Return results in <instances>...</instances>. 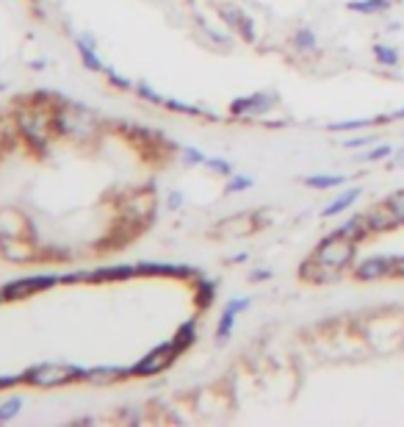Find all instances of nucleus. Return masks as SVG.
<instances>
[{"instance_id":"nucleus-1","label":"nucleus","mask_w":404,"mask_h":427,"mask_svg":"<svg viewBox=\"0 0 404 427\" xmlns=\"http://www.w3.org/2000/svg\"><path fill=\"white\" fill-rule=\"evenodd\" d=\"M14 125L20 131V139L31 144L37 153H47V147L53 144V136H58L53 108L45 103L31 100V97L14 111Z\"/></svg>"},{"instance_id":"nucleus-2","label":"nucleus","mask_w":404,"mask_h":427,"mask_svg":"<svg viewBox=\"0 0 404 427\" xmlns=\"http://www.w3.org/2000/svg\"><path fill=\"white\" fill-rule=\"evenodd\" d=\"M53 114H56V131H58V136H67L72 142H94L100 136V131H103V120L94 111H89L86 106L75 103V100L64 97L53 108Z\"/></svg>"},{"instance_id":"nucleus-3","label":"nucleus","mask_w":404,"mask_h":427,"mask_svg":"<svg viewBox=\"0 0 404 427\" xmlns=\"http://www.w3.org/2000/svg\"><path fill=\"white\" fill-rule=\"evenodd\" d=\"M86 369L78 364H67V361H42L34 364L22 372V383L31 388H58V385H70V383H84Z\"/></svg>"},{"instance_id":"nucleus-4","label":"nucleus","mask_w":404,"mask_h":427,"mask_svg":"<svg viewBox=\"0 0 404 427\" xmlns=\"http://www.w3.org/2000/svg\"><path fill=\"white\" fill-rule=\"evenodd\" d=\"M313 258L324 267H332V269H344L349 267V261L355 258V241L346 236H341L338 231L330 234L327 238H321V244L315 247Z\"/></svg>"},{"instance_id":"nucleus-5","label":"nucleus","mask_w":404,"mask_h":427,"mask_svg":"<svg viewBox=\"0 0 404 427\" xmlns=\"http://www.w3.org/2000/svg\"><path fill=\"white\" fill-rule=\"evenodd\" d=\"M180 355L175 338L158 344L155 350H150L144 358H138L133 367H131V378H152V375H161L164 369H169L175 364V358Z\"/></svg>"},{"instance_id":"nucleus-6","label":"nucleus","mask_w":404,"mask_h":427,"mask_svg":"<svg viewBox=\"0 0 404 427\" xmlns=\"http://www.w3.org/2000/svg\"><path fill=\"white\" fill-rule=\"evenodd\" d=\"M152 214H155V194L150 189L131 191V194L119 203V219L136 225L138 231L152 219Z\"/></svg>"},{"instance_id":"nucleus-7","label":"nucleus","mask_w":404,"mask_h":427,"mask_svg":"<svg viewBox=\"0 0 404 427\" xmlns=\"http://www.w3.org/2000/svg\"><path fill=\"white\" fill-rule=\"evenodd\" d=\"M56 283H61V275H28V278H17L3 286V294H6V300H28L39 291L53 288Z\"/></svg>"},{"instance_id":"nucleus-8","label":"nucleus","mask_w":404,"mask_h":427,"mask_svg":"<svg viewBox=\"0 0 404 427\" xmlns=\"http://www.w3.org/2000/svg\"><path fill=\"white\" fill-rule=\"evenodd\" d=\"M277 103V92H255V95H244L230 103V114L233 117H261L266 114L271 106Z\"/></svg>"},{"instance_id":"nucleus-9","label":"nucleus","mask_w":404,"mask_h":427,"mask_svg":"<svg viewBox=\"0 0 404 427\" xmlns=\"http://www.w3.org/2000/svg\"><path fill=\"white\" fill-rule=\"evenodd\" d=\"M0 255L11 264H31L42 253L34 244H28L25 236H0Z\"/></svg>"},{"instance_id":"nucleus-10","label":"nucleus","mask_w":404,"mask_h":427,"mask_svg":"<svg viewBox=\"0 0 404 427\" xmlns=\"http://www.w3.org/2000/svg\"><path fill=\"white\" fill-rule=\"evenodd\" d=\"M219 17L227 23V28L238 31L247 42H255V25H252V20H249L238 6H233V3H222V6H219Z\"/></svg>"},{"instance_id":"nucleus-11","label":"nucleus","mask_w":404,"mask_h":427,"mask_svg":"<svg viewBox=\"0 0 404 427\" xmlns=\"http://www.w3.org/2000/svg\"><path fill=\"white\" fill-rule=\"evenodd\" d=\"M136 272L144 275V278H191L197 269L185 267V264H158V261H150V264H136Z\"/></svg>"},{"instance_id":"nucleus-12","label":"nucleus","mask_w":404,"mask_h":427,"mask_svg":"<svg viewBox=\"0 0 404 427\" xmlns=\"http://www.w3.org/2000/svg\"><path fill=\"white\" fill-rule=\"evenodd\" d=\"M391 272H393V258L391 255H371V258L358 264L355 278L358 281H379V278H385Z\"/></svg>"},{"instance_id":"nucleus-13","label":"nucleus","mask_w":404,"mask_h":427,"mask_svg":"<svg viewBox=\"0 0 404 427\" xmlns=\"http://www.w3.org/2000/svg\"><path fill=\"white\" fill-rule=\"evenodd\" d=\"M252 305V297H235V300H230L225 305V314H222V319H219V325H216V341L219 344H225L227 338L233 336V325H235V317L241 314V311H247Z\"/></svg>"},{"instance_id":"nucleus-14","label":"nucleus","mask_w":404,"mask_h":427,"mask_svg":"<svg viewBox=\"0 0 404 427\" xmlns=\"http://www.w3.org/2000/svg\"><path fill=\"white\" fill-rule=\"evenodd\" d=\"M122 378H131V367H114V364H108V367H91V369H86L84 383L103 388V385L119 383Z\"/></svg>"},{"instance_id":"nucleus-15","label":"nucleus","mask_w":404,"mask_h":427,"mask_svg":"<svg viewBox=\"0 0 404 427\" xmlns=\"http://www.w3.org/2000/svg\"><path fill=\"white\" fill-rule=\"evenodd\" d=\"M365 222H368V231H371V234H382V231H391V228L399 225V219H396V214L391 211L388 203H377V205L365 214Z\"/></svg>"},{"instance_id":"nucleus-16","label":"nucleus","mask_w":404,"mask_h":427,"mask_svg":"<svg viewBox=\"0 0 404 427\" xmlns=\"http://www.w3.org/2000/svg\"><path fill=\"white\" fill-rule=\"evenodd\" d=\"M75 45H78L81 61H84L86 70H91V72H103V70H105V64H103L100 56H97V42H94L91 34H81V37L75 39Z\"/></svg>"},{"instance_id":"nucleus-17","label":"nucleus","mask_w":404,"mask_h":427,"mask_svg":"<svg viewBox=\"0 0 404 427\" xmlns=\"http://www.w3.org/2000/svg\"><path fill=\"white\" fill-rule=\"evenodd\" d=\"M136 267L128 264H119V267H105V269H91L89 272V283H111V281H131L136 278Z\"/></svg>"},{"instance_id":"nucleus-18","label":"nucleus","mask_w":404,"mask_h":427,"mask_svg":"<svg viewBox=\"0 0 404 427\" xmlns=\"http://www.w3.org/2000/svg\"><path fill=\"white\" fill-rule=\"evenodd\" d=\"M360 194H363V189H360V186H355V189H346L344 194H338V197H335V200H332V203H330V205L321 211V217H324V219H330V217H335V214L346 211V208H349V205L358 200Z\"/></svg>"},{"instance_id":"nucleus-19","label":"nucleus","mask_w":404,"mask_h":427,"mask_svg":"<svg viewBox=\"0 0 404 427\" xmlns=\"http://www.w3.org/2000/svg\"><path fill=\"white\" fill-rule=\"evenodd\" d=\"M338 234H341V236H346V238H352L355 244H358V241H363V238L371 234V231H368V222H365V214H363V217L358 214V217L346 219V222L338 228Z\"/></svg>"},{"instance_id":"nucleus-20","label":"nucleus","mask_w":404,"mask_h":427,"mask_svg":"<svg viewBox=\"0 0 404 427\" xmlns=\"http://www.w3.org/2000/svg\"><path fill=\"white\" fill-rule=\"evenodd\" d=\"M371 125H379L377 117H355V120H341V122H330L327 131L332 134H344V131H363V128H371Z\"/></svg>"},{"instance_id":"nucleus-21","label":"nucleus","mask_w":404,"mask_h":427,"mask_svg":"<svg viewBox=\"0 0 404 427\" xmlns=\"http://www.w3.org/2000/svg\"><path fill=\"white\" fill-rule=\"evenodd\" d=\"M346 6L358 14H382L391 8V0H349Z\"/></svg>"},{"instance_id":"nucleus-22","label":"nucleus","mask_w":404,"mask_h":427,"mask_svg":"<svg viewBox=\"0 0 404 427\" xmlns=\"http://www.w3.org/2000/svg\"><path fill=\"white\" fill-rule=\"evenodd\" d=\"M172 338H175V344H178L180 352H185V350H188V347L197 341V322H194V319L183 322V325L178 328V333H175Z\"/></svg>"},{"instance_id":"nucleus-23","label":"nucleus","mask_w":404,"mask_h":427,"mask_svg":"<svg viewBox=\"0 0 404 427\" xmlns=\"http://www.w3.org/2000/svg\"><path fill=\"white\" fill-rule=\"evenodd\" d=\"M17 136H20V131H17V125H14V117H8V120L0 117V155L17 142Z\"/></svg>"},{"instance_id":"nucleus-24","label":"nucleus","mask_w":404,"mask_h":427,"mask_svg":"<svg viewBox=\"0 0 404 427\" xmlns=\"http://www.w3.org/2000/svg\"><path fill=\"white\" fill-rule=\"evenodd\" d=\"M341 184H346V178L344 175H308L305 178V186H311V189H335V186H341Z\"/></svg>"},{"instance_id":"nucleus-25","label":"nucleus","mask_w":404,"mask_h":427,"mask_svg":"<svg viewBox=\"0 0 404 427\" xmlns=\"http://www.w3.org/2000/svg\"><path fill=\"white\" fill-rule=\"evenodd\" d=\"M164 106H167L169 111H178V114H188V117H202V114H208V117L214 120L211 111H205V108H200V106H191V103H183V100H175V97H167Z\"/></svg>"},{"instance_id":"nucleus-26","label":"nucleus","mask_w":404,"mask_h":427,"mask_svg":"<svg viewBox=\"0 0 404 427\" xmlns=\"http://www.w3.org/2000/svg\"><path fill=\"white\" fill-rule=\"evenodd\" d=\"M216 297V283L214 281H197V305L200 308H211Z\"/></svg>"},{"instance_id":"nucleus-27","label":"nucleus","mask_w":404,"mask_h":427,"mask_svg":"<svg viewBox=\"0 0 404 427\" xmlns=\"http://www.w3.org/2000/svg\"><path fill=\"white\" fill-rule=\"evenodd\" d=\"M22 411V397H8L3 405H0V425L17 419V414Z\"/></svg>"},{"instance_id":"nucleus-28","label":"nucleus","mask_w":404,"mask_h":427,"mask_svg":"<svg viewBox=\"0 0 404 427\" xmlns=\"http://www.w3.org/2000/svg\"><path fill=\"white\" fill-rule=\"evenodd\" d=\"M374 56L382 67H396L399 64V50L391 45H374Z\"/></svg>"},{"instance_id":"nucleus-29","label":"nucleus","mask_w":404,"mask_h":427,"mask_svg":"<svg viewBox=\"0 0 404 427\" xmlns=\"http://www.w3.org/2000/svg\"><path fill=\"white\" fill-rule=\"evenodd\" d=\"M294 48L302 50V53L315 50V34L311 31V28H299V31L294 34Z\"/></svg>"},{"instance_id":"nucleus-30","label":"nucleus","mask_w":404,"mask_h":427,"mask_svg":"<svg viewBox=\"0 0 404 427\" xmlns=\"http://www.w3.org/2000/svg\"><path fill=\"white\" fill-rule=\"evenodd\" d=\"M136 92H138L141 100H150V103H155V106H164V100H167L164 95H158L147 81H138V84H136Z\"/></svg>"},{"instance_id":"nucleus-31","label":"nucleus","mask_w":404,"mask_h":427,"mask_svg":"<svg viewBox=\"0 0 404 427\" xmlns=\"http://www.w3.org/2000/svg\"><path fill=\"white\" fill-rule=\"evenodd\" d=\"M252 178H247V175H230V181H227V194H235V191H247L252 189Z\"/></svg>"},{"instance_id":"nucleus-32","label":"nucleus","mask_w":404,"mask_h":427,"mask_svg":"<svg viewBox=\"0 0 404 427\" xmlns=\"http://www.w3.org/2000/svg\"><path fill=\"white\" fill-rule=\"evenodd\" d=\"M205 167H208L211 172H216V175H225V178L233 175V164L225 161V158H205Z\"/></svg>"},{"instance_id":"nucleus-33","label":"nucleus","mask_w":404,"mask_h":427,"mask_svg":"<svg viewBox=\"0 0 404 427\" xmlns=\"http://www.w3.org/2000/svg\"><path fill=\"white\" fill-rule=\"evenodd\" d=\"M393 150H391V144H374L365 155H360V161H379V158H388Z\"/></svg>"},{"instance_id":"nucleus-34","label":"nucleus","mask_w":404,"mask_h":427,"mask_svg":"<svg viewBox=\"0 0 404 427\" xmlns=\"http://www.w3.org/2000/svg\"><path fill=\"white\" fill-rule=\"evenodd\" d=\"M385 203L391 205V211L396 214V219H399V225H402V222H404V189L396 191V194H391Z\"/></svg>"},{"instance_id":"nucleus-35","label":"nucleus","mask_w":404,"mask_h":427,"mask_svg":"<svg viewBox=\"0 0 404 427\" xmlns=\"http://www.w3.org/2000/svg\"><path fill=\"white\" fill-rule=\"evenodd\" d=\"M103 72H105V78H108V84H111V87H117V89H122V92H128V89H136L133 84L128 81V78H122V75H117V72H114L111 67H105Z\"/></svg>"},{"instance_id":"nucleus-36","label":"nucleus","mask_w":404,"mask_h":427,"mask_svg":"<svg viewBox=\"0 0 404 427\" xmlns=\"http://www.w3.org/2000/svg\"><path fill=\"white\" fill-rule=\"evenodd\" d=\"M183 161L188 167H197V164H205V155L197 150V147H183Z\"/></svg>"},{"instance_id":"nucleus-37","label":"nucleus","mask_w":404,"mask_h":427,"mask_svg":"<svg viewBox=\"0 0 404 427\" xmlns=\"http://www.w3.org/2000/svg\"><path fill=\"white\" fill-rule=\"evenodd\" d=\"M377 142V136H355V139H346L344 147L346 150H358V147H368V144Z\"/></svg>"},{"instance_id":"nucleus-38","label":"nucleus","mask_w":404,"mask_h":427,"mask_svg":"<svg viewBox=\"0 0 404 427\" xmlns=\"http://www.w3.org/2000/svg\"><path fill=\"white\" fill-rule=\"evenodd\" d=\"M271 269H255V272H249V281L252 283H263V281H271Z\"/></svg>"},{"instance_id":"nucleus-39","label":"nucleus","mask_w":404,"mask_h":427,"mask_svg":"<svg viewBox=\"0 0 404 427\" xmlns=\"http://www.w3.org/2000/svg\"><path fill=\"white\" fill-rule=\"evenodd\" d=\"M17 383H22V372L20 375H0V388H11Z\"/></svg>"},{"instance_id":"nucleus-40","label":"nucleus","mask_w":404,"mask_h":427,"mask_svg":"<svg viewBox=\"0 0 404 427\" xmlns=\"http://www.w3.org/2000/svg\"><path fill=\"white\" fill-rule=\"evenodd\" d=\"M391 275L404 278V255H396V258H393V272H391Z\"/></svg>"},{"instance_id":"nucleus-41","label":"nucleus","mask_w":404,"mask_h":427,"mask_svg":"<svg viewBox=\"0 0 404 427\" xmlns=\"http://www.w3.org/2000/svg\"><path fill=\"white\" fill-rule=\"evenodd\" d=\"M167 203H169V208H180V205H183V194H180V191H172Z\"/></svg>"},{"instance_id":"nucleus-42","label":"nucleus","mask_w":404,"mask_h":427,"mask_svg":"<svg viewBox=\"0 0 404 427\" xmlns=\"http://www.w3.org/2000/svg\"><path fill=\"white\" fill-rule=\"evenodd\" d=\"M393 164H396L399 170H404V147L399 150V153H396V161H393Z\"/></svg>"},{"instance_id":"nucleus-43","label":"nucleus","mask_w":404,"mask_h":427,"mask_svg":"<svg viewBox=\"0 0 404 427\" xmlns=\"http://www.w3.org/2000/svg\"><path fill=\"white\" fill-rule=\"evenodd\" d=\"M391 120H404V108H399V111H393V114H391Z\"/></svg>"},{"instance_id":"nucleus-44","label":"nucleus","mask_w":404,"mask_h":427,"mask_svg":"<svg viewBox=\"0 0 404 427\" xmlns=\"http://www.w3.org/2000/svg\"><path fill=\"white\" fill-rule=\"evenodd\" d=\"M3 302H8V300H6V294H3V288H0V305H3Z\"/></svg>"},{"instance_id":"nucleus-45","label":"nucleus","mask_w":404,"mask_h":427,"mask_svg":"<svg viewBox=\"0 0 404 427\" xmlns=\"http://www.w3.org/2000/svg\"><path fill=\"white\" fill-rule=\"evenodd\" d=\"M31 3H42V0H31Z\"/></svg>"},{"instance_id":"nucleus-46","label":"nucleus","mask_w":404,"mask_h":427,"mask_svg":"<svg viewBox=\"0 0 404 427\" xmlns=\"http://www.w3.org/2000/svg\"><path fill=\"white\" fill-rule=\"evenodd\" d=\"M391 3H396V0H391Z\"/></svg>"}]
</instances>
